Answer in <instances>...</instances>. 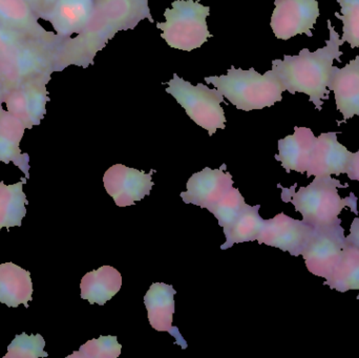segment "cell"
<instances>
[{
  "label": "cell",
  "mask_w": 359,
  "mask_h": 358,
  "mask_svg": "<svg viewBox=\"0 0 359 358\" xmlns=\"http://www.w3.org/2000/svg\"><path fill=\"white\" fill-rule=\"evenodd\" d=\"M143 19L154 22L149 0H95L94 14L86 29L61 43L58 71L71 65L88 69L118 32L134 29Z\"/></svg>",
  "instance_id": "obj_1"
},
{
  "label": "cell",
  "mask_w": 359,
  "mask_h": 358,
  "mask_svg": "<svg viewBox=\"0 0 359 358\" xmlns=\"http://www.w3.org/2000/svg\"><path fill=\"white\" fill-rule=\"evenodd\" d=\"M330 39L327 46L318 48L316 52H310L303 48L297 56L285 55L284 59L272 61L274 75L280 79L285 90L290 94L302 92L309 96L310 101L314 103L318 111H322L323 101L329 100L330 90H327L333 61L341 62L343 52L339 46L345 42L339 39V33L335 31L328 20Z\"/></svg>",
  "instance_id": "obj_2"
},
{
  "label": "cell",
  "mask_w": 359,
  "mask_h": 358,
  "mask_svg": "<svg viewBox=\"0 0 359 358\" xmlns=\"http://www.w3.org/2000/svg\"><path fill=\"white\" fill-rule=\"evenodd\" d=\"M278 186L282 189L283 202L292 203L295 210L303 216L304 222L314 229L341 225L339 216L346 208L358 216V198L353 193L341 198L339 189L348 188L349 184L343 185L331 176L316 177L308 186L301 187L297 191V184L290 188Z\"/></svg>",
  "instance_id": "obj_3"
},
{
  "label": "cell",
  "mask_w": 359,
  "mask_h": 358,
  "mask_svg": "<svg viewBox=\"0 0 359 358\" xmlns=\"http://www.w3.org/2000/svg\"><path fill=\"white\" fill-rule=\"evenodd\" d=\"M65 38L44 40L29 38L0 55V94L39 80L50 81L58 71V53Z\"/></svg>",
  "instance_id": "obj_4"
},
{
  "label": "cell",
  "mask_w": 359,
  "mask_h": 358,
  "mask_svg": "<svg viewBox=\"0 0 359 358\" xmlns=\"http://www.w3.org/2000/svg\"><path fill=\"white\" fill-rule=\"evenodd\" d=\"M205 81L215 85L236 109L245 111L272 106L282 101L286 90L271 69L261 75L253 67L244 71L231 67L227 75L211 76Z\"/></svg>",
  "instance_id": "obj_5"
},
{
  "label": "cell",
  "mask_w": 359,
  "mask_h": 358,
  "mask_svg": "<svg viewBox=\"0 0 359 358\" xmlns=\"http://www.w3.org/2000/svg\"><path fill=\"white\" fill-rule=\"evenodd\" d=\"M198 1L176 0L172 8L164 12L166 22H157L158 29H162L161 37L170 48L191 52L212 37L206 22L210 8Z\"/></svg>",
  "instance_id": "obj_6"
},
{
  "label": "cell",
  "mask_w": 359,
  "mask_h": 358,
  "mask_svg": "<svg viewBox=\"0 0 359 358\" xmlns=\"http://www.w3.org/2000/svg\"><path fill=\"white\" fill-rule=\"evenodd\" d=\"M166 84H168L166 92L176 99L188 117L206 130L209 136L215 134L219 128L225 130V113L221 105L224 96L217 88L211 90L202 83L192 85L177 74H174V78Z\"/></svg>",
  "instance_id": "obj_7"
},
{
  "label": "cell",
  "mask_w": 359,
  "mask_h": 358,
  "mask_svg": "<svg viewBox=\"0 0 359 358\" xmlns=\"http://www.w3.org/2000/svg\"><path fill=\"white\" fill-rule=\"evenodd\" d=\"M346 243L345 229L341 225L314 229L313 235L302 254L308 270L316 277L329 279L341 259Z\"/></svg>",
  "instance_id": "obj_8"
},
{
  "label": "cell",
  "mask_w": 359,
  "mask_h": 358,
  "mask_svg": "<svg viewBox=\"0 0 359 358\" xmlns=\"http://www.w3.org/2000/svg\"><path fill=\"white\" fill-rule=\"evenodd\" d=\"M274 6L270 25L276 38L288 40L301 34L313 36L311 29L320 17L316 0H276Z\"/></svg>",
  "instance_id": "obj_9"
},
{
  "label": "cell",
  "mask_w": 359,
  "mask_h": 358,
  "mask_svg": "<svg viewBox=\"0 0 359 358\" xmlns=\"http://www.w3.org/2000/svg\"><path fill=\"white\" fill-rule=\"evenodd\" d=\"M313 233V227L304 221L294 220L280 212L273 219L265 221L257 242L288 252L291 256H299Z\"/></svg>",
  "instance_id": "obj_10"
},
{
  "label": "cell",
  "mask_w": 359,
  "mask_h": 358,
  "mask_svg": "<svg viewBox=\"0 0 359 358\" xmlns=\"http://www.w3.org/2000/svg\"><path fill=\"white\" fill-rule=\"evenodd\" d=\"M151 170L149 174L130 168L122 164H116L107 170L103 177L105 189L113 198L116 205L128 207L135 205L151 193L154 182L151 181Z\"/></svg>",
  "instance_id": "obj_11"
},
{
  "label": "cell",
  "mask_w": 359,
  "mask_h": 358,
  "mask_svg": "<svg viewBox=\"0 0 359 358\" xmlns=\"http://www.w3.org/2000/svg\"><path fill=\"white\" fill-rule=\"evenodd\" d=\"M48 82V80H39L4 95L6 111L18 118L27 130L39 125L46 115V103L50 100L46 88Z\"/></svg>",
  "instance_id": "obj_12"
},
{
  "label": "cell",
  "mask_w": 359,
  "mask_h": 358,
  "mask_svg": "<svg viewBox=\"0 0 359 358\" xmlns=\"http://www.w3.org/2000/svg\"><path fill=\"white\" fill-rule=\"evenodd\" d=\"M354 153L337 140V132H324L316 138L307 177L341 176L348 174Z\"/></svg>",
  "instance_id": "obj_13"
},
{
  "label": "cell",
  "mask_w": 359,
  "mask_h": 358,
  "mask_svg": "<svg viewBox=\"0 0 359 358\" xmlns=\"http://www.w3.org/2000/svg\"><path fill=\"white\" fill-rule=\"evenodd\" d=\"M224 170H226V165L219 170L206 167L202 172L192 174L186 185L187 191L181 193L183 201L210 210L233 185L231 174Z\"/></svg>",
  "instance_id": "obj_14"
},
{
  "label": "cell",
  "mask_w": 359,
  "mask_h": 358,
  "mask_svg": "<svg viewBox=\"0 0 359 358\" xmlns=\"http://www.w3.org/2000/svg\"><path fill=\"white\" fill-rule=\"evenodd\" d=\"M95 0H57L42 17L62 38L81 34L92 20Z\"/></svg>",
  "instance_id": "obj_15"
},
{
  "label": "cell",
  "mask_w": 359,
  "mask_h": 358,
  "mask_svg": "<svg viewBox=\"0 0 359 358\" xmlns=\"http://www.w3.org/2000/svg\"><path fill=\"white\" fill-rule=\"evenodd\" d=\"M327 88L334 92L337 111L344 116L341 121H337L339 125L359 116V56L343 69L332 67Z\"/></svg>",
  "instance_id": "obj_16"
},
{
  "label": "cell",
  "mask_w": 359,
  "mask_h": 358,
  "mask_svg": "<svg viewBox=\"0 0 359 358\" xmlns=\"http://www.w3.org/2000/svg\"><path fill=\"white\" fill-rule=\"evenodd\" d=\"M176 292L174 287L168 284H153L145 294L144 304L151 327L159 332H168L176 338L177 345L186 349L187 344L185 340L180 333L178 328L172 326V317L175 313L174 296Z\"/></svg>",
  "instance_id": "obj_17"
},
{
  "label": "cell",
  "mask_w": 359,
  "mask_h": 358,
  "mask_svg": "<svg viewBox=\"0 0 359 358\" xmlns=\"http://www.w3.org/2000/svg\"><path fill=\"white\" fill-rule=\"evenodd\" d=\"M39 15L25 0H0V27L34 38L56 40L60 36L48 32L39 23Z\"/></svg>",
  "instance_id": "obj_18"
},
{
  "label": "cell",
  "mask_w": 359,
  "mask_h": 358,
  "mask_svg": "<svg viewBox=\"0 0 359 358\" xmlns=\"http://www.w3.org/2000/svg\"><path fill=\"white\" fill-rule=\"evenodd\" d=\"M316 137L308 128H294V134L278 141V155L276 159L286 172L305 174L309 167Z\"/></svg>",
  "instance_id": "obj_19"
},
{
  "label": "cell",
  "mask_w": 359,
  "mask_h": 358,
  "mask_svg": "<svg viewBox=\"0 0 359 358\" xmlns=\"http://www.w3.org/2000/svg\"><path fill=\"white\" fill-rule=\"evenodd\" d=\"M33 296V283L29 271L14 263L0 265V303L8 307L23 304L29 307Z\"/></svg>",
  "instance_id": "obj_20"
},
{
  "label": "cell",
  "mask_w": 359,
  "mask_h": 358,
  "mask_svg": "<svg viewBox=\"0 0 359 358\" xmlns=\"http://www.w3.org/2000/svg\"><path fill=\"white\" fill-rule=\"evenodd\" d=\"M122 275L111 266H102L86 273L81 280V298L90 304L103 306L121 289Z\"/></svg>",
  "instance_id": "obj_21"
},
{
  "label": "cell",
  "mask_w": 359,
  "mask_h": 358,
  "mask_svg": "<svg viewBox=\"0 0 359 358\" xmlns=\"http://www.w3.org/2000/svg\"><path fill=\"white\" fill-rule=\"evenodd\" d=\"M25 130L27 128L18 118L0 106V161L14 162L27 174L29 157L22 155L19 149Z\"/></svg>",
  "instance_id": "obj_22"
},
{
  "label": "cell",
  "mask_w": 359,
  "mask_h": 358,
  "mask_svg": "<svg viewBox=\"0 0 359 358\" xmlns=\"http://www.w3.org/2000/svg\"><path fill=\"white\" fill-rule=\"evenodd\" d=\"M325 285L345 294L359 290V248L347 241L341 259ZM359 300V294L358 296Z\"/></svg>",
  "instance_id": "obj_23"
},
{
  "label": "cell",
  "mask_w": 359,
  "mask_h": 358,
  "mask_svg": "<svg viewBox=\"0 0 359 358\" xmlns=\"http://www.w3.org/2000/svg\"><path fill=\"white\" fill-rule=\"evenodd\" d=\"M259 205L247 206L233 224L224 230L226 242L221 246L222 250L228 249L236 243L257 241L266 221L259 214Z\"/></svg>",
  "instance_id": "obj_24"
},
{
  "label": "cell",
  "mask_w": 359,
  "mask_h": 358,
  "mask_svg": "<svg viewBox=\"0 0 359 358\" xmlns=\"http://www.w3.org/2000/svg\"><path fill=\"white\" fill-rule=\"evenodd\" d=\"M22 186V181L13 185L0 182V229L20 226L27 203Z\"/></svg>",
  "instance_id": "obj_25"
},
{
  "label": "cell",
  "mask_w": 359,
  "mask_h": 358,
  "mask_svg": "<svg viewBox=\"0 0 359 358\" xmlns=\"http://www.w3.org/2000/svg\"><path fill=\"white\" fill-rule=\"evenodd\" d=\"M247 206L240 191L232 186L209 212L217 219L219 226L225 230L233 224Z\"/></svg>",
  "instance_id": "obj_26"
},
{
  "label": "cell",
  "mask_w": 359,
  "mask_h": 358,
  "mask_svg": "<svg viewBox=\"0 0 359 358\" xmlns=\"http://www.w3.org/2000/svg\"><path fill=\"white\" fill-rule=\"evenodd\" d=\"M341 4V13L335 12V17L343 21V40L352 48L359 46V0H337Z\"/></svg>",
  "instance_id": "obj_27"
},
{
  "label": "cell",
  "mask_w": 359,
  "mask_h": 358,
  "mask_svg": "<svg viewBox=\"0 0 359 358\" xmlns=\"http://www.w3.org/2000/svg\"><path fill=\"white\" fill-rule=\"evenodd\" d=\"M122 346L116 336H100L80 347L79 351L69 355V358H117L121 354Z\"/></svg>",
  "instance_id": "obj_28"
},
{
  "label": "cell",
  "mask_w": 359,
  "mask_h": 358,
  "mask_svg": "<svg viewBox=\"0 0 359 358\" xmlns=\"http://www.w3.org/2000/svg\"><path fill=\"white\" fill-rule=\"evenodd\" d=\"M44 346L46 342L40 334L27 336L22 333L17 336L8 347V353L4 358L46 357L48 353L44 352Z\"/></svg>",
  "instance_id": "obj_29"
},
{
  "label": "cell",
  "mask_w": 359,
  "mask_h": 358,
  "mask_svg": "<svg viewBox=\"0 0 359 358\" xmlns=\"http://www.w3.org/2000/svg\"><path fill=\"white\" fill-rule=\"evenodd\" d=\"M29 38L34 37L19 33V32L12 31V29L0 27V55L4 54L18 44L22 43Z\"/></svg>",
  "instance_id": "obj_30"
},
{
  "label": "cell",
  "mask_w": 359,
  "mask_h": 358,
  "mask_svg": "<svg viewBox=\"0 0 359 358\" xmlns=\"http://www.w3.org/2000/svg\"><path fill=\"white\" fill-rule=\"evenodd\" d=\"M346 239L349 243H352L359 248V218L358 216L352 221L349 235H347Z\"/></svg>",
  "instance_id": "obj_31"
},
{
  "label": "cell",
  "mask_w": 359,
  "mask_h": 358,
  "mask_svg": "<svg viewBox=\"0 0 359 358\" xmlns=\"http://www.w3.org/2000/svg\"><path fill=\"white\" fill-rule=\"evenodd\" d=\"M348 178L352 181H358L359 182V151L354 153L352 158L351 166L347 174Z\"/></svg>",
  "instance_id": "obj_32"
},
{
  "label": "cell",
  "mask_w": 359,
  "mask_h": 358,
  "mask_svg": "<svg viewBox=\"0 0 359 358\" xmlns=\"http://www.w3.org/2000/svg\"><path fill=\"white\" fill-rule=\"evenodd\" d=\"M57 0H41V8H40V19L52 8V6L56 4Z\"/></svg>",
  "instance_id": "obj_33"
},
{
  "label": "cell",
  "mask_w": 359,
  "mask_h": 358,
  "mask_svg": "<svg viewBox=\"0 0 359 358\" xmlns=\"http://www.w3.org/2000/svg\"><path fill=\"white\" fill-rule=\"evenodd\" d=\"M40 17V8H41V0H25Z\"/></svg>",
  "instance_id": "obj_34"
},
{
  "label": "cell",
  "mask_w": 359,
  "mask_h": 358,
  "mask_svg": "<svg viewBox=\"0 0 359 358\" xmlns=\"http://www.w3.org/2000/svg\"><path fill=\"white\" fill-rule=\"evenodd\" d=\"M2 105H4V96L0 94V106H2Z\"/></svg>",
  "instance_id": "obj_35"
}]
</instances>
